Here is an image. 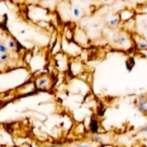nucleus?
<instances>
[{
  "mask_svg": "<svg viewBox=\"0 0 147 147\" xmlns=\"http://www.w3.org/2000/svg\"><path fill=\"white\" fill-rule=\"evenodd\" d=\"M138 109L143 113L147 114V98L145 97L139 98L138 101Z\"/></svg>",
  "mask_w": 147,
  "mask_h": 147,
  "instance_id": "f257e3e1",
  "label": "nucleus"
},
{
  "mask_svg": "<svg viewBox=\"0 0 147 147\" xmlns=\"http://www.w3.org/2000/svg\"><path fill=\"white\" fill-rule=\"evenodd\" d=\"M98 121L95 116H92L90 120V130L93 134L98 131Z\"/></svg>",
  "mask_w": 147,
  "mask_h": 147,
  "instance_id": "f03ea898",
  "label": "nucleus"
},
{
  "mask_svg": "<svg viewBox=\"0 0 147 147\" xmlns=\"http://www.w3.org/2000/svg\"><path fill=\"white\" fill-rule=\"evenodd\" d=\"M49 83L48 78H46V77H44V78H41L40 79H39L38 81H37V86L40 87V88H43V87L46 86L48 85Z\"/></svg>",
  "mask_w": 147,
  "mask_h": 147,
  "instance_id": "7ed1b4c3",
  "label": "nucleus"
},
{
  "mask_svg": "<svg viewBox=\"0 0 147 147\" xmlns=\"http://www.w3.org/2000/svg\"><path fill=\"white\" fill-rule=\"evenodd\" d=\"M116 40L119 44H120V45H123V44H125V42H126L127 38L125 36V35H120V36L118 37Z\"/></svg>",
  "mask_w": 147,
  "mask_h": 147,
  "instance_id": "20e7f679",
  "label": "nucleus"
},
{
  "mask_svg": "<svg viewBox=\"0 0 147 147\" xmlns=\"http://www.w3.org/2000/svg\"><path fill=\"white\" fill-rule=\"evenodd\" d=\"M118 22H119L118 18H113V19H110V21L108 22V25L110 27H115L118 24Z\"/></svg>",
  "mask_w": 147,
  "mask_h": 147,
  "instance_id": "39448f33",
  "label": "nucleus"
},
{
  "mask_svg": "<svg viewBox=\"0 0 147 147\" xmlns=\"http://www.w3.org/2000/svg\"><path fill=\"white\" fill-rule=\"evenodd\" d=\"M90 138L92 140H93V141H96V142L101 143V142H103V141H104V138H102V136H97H97H92Z\"/></svg>",
  "mask_w": 147,
  "mask_h": 147,
  "instance_id": "423d86ee",
  "label": "nucleus"
},
{
  "mask_svg": "<svg viewBox=\"0 0 147 147\" xmlns=\"http://www.w3.org/2000/svg\"><path fill=\"white\" fill-rule=\"evenodd\" d=\"M138 46L141 50H147V42L146 41H141L138 43Z\"/></svg>",
  "mask_w": 147,
  "mask_h": 147,
  "instance_id": "0eeeda50",
  "label": "nucleus"
},
{
  "mask_svg": "<svg viewBox=\"0 0 147 147\" xmlns=\"http://www.w3.org/2000/svg\"><path fill=\"white\" fill-rule=\"evenodd\" d=\"M73 14L76 17H78L80 16L81 12L80 10H79V9H78L77 7H75L74 9H73Z\"/></svg>",
  "mask_w": 147,
  "mask_h": 147,
  "instance_id": "6e6552de",
  "label": "nucleus"
},
{
  "mask_svg": "<svg viewBox=\"0 0 147 147\" xmlns=\"http://www.w3.org/2000/svg\"><path fill=\"white\" fill-rule=\"evenodd\" d=\"M8 58H9V56L7 54H6V53L1 54V55H0V60L6 61L7 59H8Z\"/></svg>",
  "mask_w": 147,
  "mask_h": 147,
  "instance_id": "1a4fd4ad",
  "label": "nucleus"
},
{
  "mask_svg": "<svg viewBox=\"0 0 147 147\" xmlns=\"http://www.w3.org/2000/svg\"><path fill=\"white\" fill-rule=\"evenodd\" d=\"M7 48H6L4 45H0V52H1V53L2 54L5 53V52H7Z\"/></svg>",
  "mask_w": 147,
  "mask_h": 147,
  "instance_id": "9d476101",
  "label": "nucleus"
},
{
  "mask_svg": "<svg viewBox=\"0 0 147 147\" xmlns=\"http://www.w3.org/2000/svg\"><path fill=\"white\" fill-rule=\"evenodd\" d=\"M8 46L10 48L13 49V48H15V42H14L13 40H10L8 42Z\"/></svg>",
  "mask_w": 147,
  "mask_h": 147,
  "instance_id": "9b49d317",
  "label": "nucleus"
},
{
  "mask_svg": "<svg viewBox=\"0 0 147 147\" xmlns=\"http://www.w3.org/2000/svg\"><path fill=\"white\" fill-rule=\"evenodd\" d=\"M76 147H89V146L86 145V144H83V145H80V146H78Z\"/></svg>",
  "mask_w": 147,
  "mask_h": 147,
  "instance_id": "f8f14e48",
  "label": "nucleus"
},
{
  "mask_svg": "<svg viewBox=\"0 0 147 147\" xmlns=\"http://www.w3.org/2000/svg\"><path fill=\"white\" fill-rule=\"evenodd\" d=\"M142 131H144V132L147 133V126H146V127H144V128H142Z\"/></svg>",
  "mask_w": 147,
  "mask_h": 147,
  "instance_id": "ddd939ff",
  "label": "nucleus"
}]
</instances>
